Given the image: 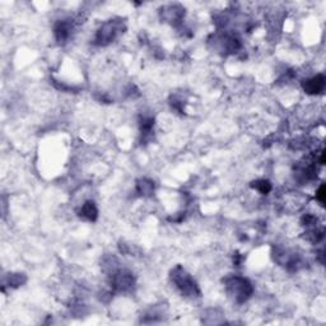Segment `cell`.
I'll return each mask as SVG.
<instances>
[{
	"label": "cell",
	"mask_w": 326,
	"mask_h": 326,
	"mask_svg": "<svg viewBox=\"0 0 326 326\" xmlns=\"http://www.w3.org/2000/svg\"><path fill=\"white\" fill-rule=\"evenodd\" d=\"M226 288L228 295L239 303H244L251 297L254 288L251 283L244 278L240 276H232L226 280Z\"/></svg>",
	"instance_id": "6da1fadb"
},
{
	"label": "cell",
	"mask_w": 326,
	"mask_h": 326,
	"mask_svg": "<svg viewBox=\"0 0 326 326\" xmlns=\"http://www.w3.org/2000/svg\"><path fill=\"white\" fill-rule=\"evenodd\" d=\"M172 280L175 282L176 287L181 291L182 295H185L186 297L199 296V288L196 283L181 267H177L172 272Z\"/></svg>",
	"instance_id": "7a4b0ae2"
},
{
	"label": "cell",
	"mask_w": 326,
	"mask_h": 326,
	"mask_svg": "<svg viewBox=\"0 0 326 326\" xmlns=\"http://www.w3.org/2000/svg\"><path fill=\"white\" fill-rule=\"evenodd\" d=\"M121 29V23L117 22V21H110V22H106L97 32V36H96V41H97L98 45H107L110 44L113 38L116 37L117 33Z\"/></svg>",
	"instance_id": "3957f363"
},
{
	"label": "cell",
	"mask_w": 326,
	"mask_h": 326,
	"mask_svg": "<svg viewBox=\"0 0 326 326\" xmlns=\"http://www.w3.org/2000/svg\"><path fill=\"white\" fill-rule=\"evenodd\" d=\"M112 285L113 288L117 289V291H128L129 288H132L133 285L132 274L124 272V270H120L112 275Z\"/></svg>",
	"instance_id": "277c9868"
},
{
	"label": "cell",
	"mask_w": 326,
	"mask_h": 326,
	"mask_svg": "<svg viewBox=\"0 0 326 326\" xmlns=\"http://www.w3.org/2000/svg\"><path fill=\"white\" fill-rule=\"evenodd\" d=\"M302 85H303V89L308 94H319L325 88V77L319 74V76L314 77V78L304 81Z\"/></svg>",
	"instance_id": "5b68a950"
},
{
	"label": "cell",
	"mask_w": 326,
	"mask_h": 326,
	"mask_svg": "<svg viewBox=\"0 0 326 326\" xmlns=\"http://www.w3.org/2000/svg\"><path fill=\"white\" fill-rule=\"evenodd\" d=\"M79 214H81L82 218H84V219L94 220L97 218L98 212L93 201H87V203L82 205L81 210H79Z\"/></svg>",
	"instance_id": "8992f818"
},
{
	"label": "cell",
	"mask_w": 326,
	"mask_h": 326,
	"mask_svg": "<svg viewBox=\"0 0 326 326\" xmlns=\"http://www.w3.org/2000/svg\"><path fill=\"white\" fill-rule=\"evenodd\" d=\"M70 25L68 22H60L59 25L55 27V36H56V40L59 42H64L69 38L70 36Z\"/></svg>",
	"instance_id": "52a82bcc"
},
{
	"label": "cell",
	"mask_w": 326,
	"mask_h": 326,
	"mask_svg": "<svg viewBox=\"0 0 326 326\" xmlns=\"http://www.w3.org/2000/svg\"><path fill=\"white\" fill-rule=\"evenodd\" d=\"M252 188L256 189L257 191H260L263 195H267L268 192H270V190H272V185H270V182L265 181V180H259V181L254 182Z\"/></svg>",
	"instance_id": "ba28073f"
},
{
	"label": "cell",
	"mask_w": 326,
	"mask_h": 326,
	"mask_svg": "<svg viewBox=\"0 0 326 326\" xmlns=\"http://www.w3.org/2000/svg\"><path fill=\"white\" fill-rule=\"evenodd\" d=\"M138 189L143 195H149L153 191V182L148 181V180H141L140 184H138Z\"/></svg>",
	"instance_id": "9c48e42d"
},
{
	"label": "cell",
	"mask_w": 326,
	"mask_h": 326,
	"mask_svg": "<svg viewBox=\"0 0 326 326\" xmlns=\"http://www.w3.org/2000/svg\"><path fill=\"white\" fill-rule=\"evenodd\" d=\"M316 199L324 205V203H325V185H321L320 189L317 190Z\"/></svg>",
	"instance_id": "30bf717a"
}]
</instances>
